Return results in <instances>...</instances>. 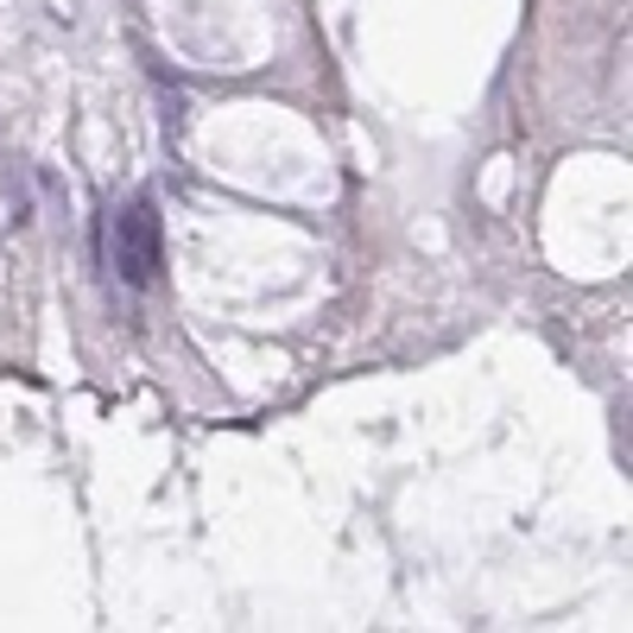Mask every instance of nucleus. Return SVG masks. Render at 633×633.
Instances as JSON below:
<instances>
[{"mask_svg":"<svg viewBox=\"0 0 633 633\" xmlns=\"http://www.w3.org/2000/svg\"><path fill=\"white\" fill-rule=\"evenodd\" d=\"M114 266H121V279H127L134 292H147L152 279H159L165 241H159V210H152V197H134V203L121 210V223H114Z\"/></svg>","mask_w":633,"mask_h":633,"instance_id":"nucleus-1","label":"nucleus"},{"mask_svg":"<svg viewBox=\"0 0 633 633\" xmlns=\"http://www.w3.org/2000/svg\"><path fill=\"white\" fill-rule=\"evenodd\" d=\"M7 203H13V223H33V185H26V165H7Z\"/></svg>","mask_w":633,"mask_h":633,"instance_id":"nucleus-2","label":"nucleus"}]
</instances>
